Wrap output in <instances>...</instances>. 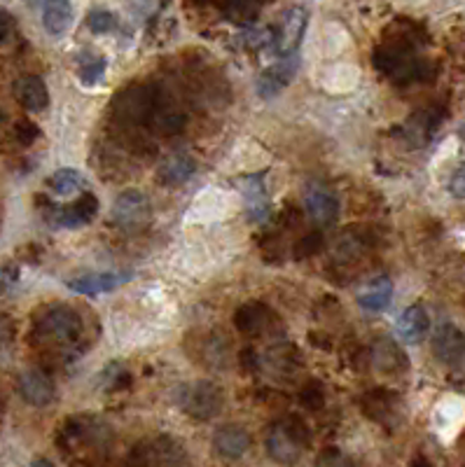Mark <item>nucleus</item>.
I'll return each instance as SVG.
<instances>
[{
    "mask_svg": "<svg viewBox=\"0 0 465 467\" xmlns=\"http://www.w3.org/2000/svg\"><path fill=\"white\" fill-rule=\"evenodd\" d=\"M19 395L24 398V402L31 404V407H47L54 402V381L52 376L45 374L43 370H26L19 376Z\"/></svg>",
    "mask_w": 465,
    "mask_h": 467,
    "instance_id": "nucleus-11",
    "label": "nucleus"
},
{
    "mask_svg": "<svg viewBox=\"0 0 465 467\" xmlns=\"http://www.w3.org/2000/svg\"><path fill=\"white\" fill-rule=\"evenodd\" d=\"M239 189L243 194L246 215L251 222H264L272 215V201H269L267 188H264V176H246L239 180Z\"/></svg>",
    "mask_w": 465,
    "mask_h": 467,
    "instance_id": "nucleus-10",
    "label": "nucleus"
},
{
    "mask_svg": "<svg viewBox=\"0 0 465 467\" xmlns=\"http://www.w3.org/2000/svg\"><path fill=\"white\" fill-rule=\"evenodd\" d=\"M306 24H309V12L305 5H293L281 15V22L272 31V47L281 59L297 54L306 33Z\"/></svg>",
    "mask_w": 465,
    "mask_h": 467,
    "instance_id": "nucleus-7",
    "label": "nucleus"
},
{
    "mask_svg": "<svg viewBox=\"0 0 465 467\" xmlns=\"http://www.w3.org/2000/svg\"><path fill=\"white\" fill-rule=\"evenodd\" d=\"M12 136H15V140L19 146L31 147L33 143L40 138V129L38 124H33L31 119H19V122L15 124V129H12Z\"/></svg>",
    "mask_w": 465,
    "mask_h": 467,
    "instance_id": "nucleus-33",
    "label": "nucleus"
},
{
    "mask_svg": "<svg viewBox=\"0 0 465 467\" xmlns=\"http://www.w3.org/2000/svg\"><path fill=\"white\" fill-rule=\"evenodd\" d=\"M157 89L148 85H131L115 96L113 115L119 122L148 124L155 106Z\"/></svg>",
    "mask_w": 465,
    "mask_h": 467,
    "instance_id": "nucleus-5",
    "label": "nucleus"
},
{
    "mask_svg": "<svg viewBox=\"0 0 465 467\" xmlns=\"http://www.w3.org/2000/svg\"><path fill=\"white\" fill-rule=\"evenodd\" d=\"M16 101L22 103L24 110L31 113H43L49 106V92L43 77L38 76H24L15 85Z\"/></svg>",
    "mask_w": 465,
    "mask_h": 467,
    "instance_id": "nucleus-17",
    "label": "nucleus"
},
{
    "mask_svg": "<svg viewBox=\"0 0 465 467\" xmlns=\"http://www.w3.org/2000/svg\"><path fill=\"white\" fill-rule=\"evenodd\" d=\"M309 440L311 432L305 421L300 416H285L269 428L264 446H267L272 461H276L278 465L293 467L302 458Z\"/></svg>",
    "mask_w": 465,
    "mask_h": 467,
    "instance_id": "nucleus-2",
    "label": "nucleus"
},
{
    "mask_svg": "<svg viewBox=\"0 0 465 467\" xmlns=\"http://www.w3.org/2000/svg\"><path fill=\"white\" fill-rule=\"evenodd\" d=\"M450 189H451V194H454V197H459V199H465V164L459 168V171L454 173V176H451Z\"/></svg>",
    "mask_w": 465,
    "mask_h": 467,
    "instance_id": "nucleus-36",
    "label": "nucleus"
},
{
    "mask_svg": "<svg viewBox=\"0 0 465 467\" xmlns=\"http://www.w3.org/2000/svg\"><path fill=\"white\" fill-rule=\"evenodd\" d=\"M297 66H300L297 54H293V56H285V59L278 61L276 66H269L263 76L257 77V89H260V96L272 98V96H276V94L284 92L285 86L294 80Z\"/></svg>",
    "mask_w": 465,
    "mask_h": 467,
    "instance_id": "nucleus-12",
    "label": "nucleus"
},
{
    "mask_svg": "<svg viewBox=\"0 0 465 467\" xmlns=\"http://www.w3.org/2000/svg\"><path fill=\"white\" fill-rule=\"evenodd\" d=\"M15 320L7 313H0V346H10L15 341Z\"/></svg>",
    "mask_w": 465,
    "mask_h": 467,
    "instance_id": "nucleus-34",
    "label": "nucleus"
},
{
    "mask_svg": "<svg viewBox=\"0 0 465 467\" xmlns=\"http://www.w3.org/2000/svg\"><path fill=\"white\" fill-rule=\"evenodd\" d=\"M31 467H54L47 458H38V461H33Z\"/></svg>",
    "mask_w": 465,
    "mask_h": 467,
    "instance_id": "nucleus-37",
    "label": "nucleus"
},
{
    "mask_svg": "<svg viewBox=\"0 0 465 467\" xmlns=\"http://www.w3.org/2000/svg\"><path fill=\"white\" fill-rule=\"evenodd\" d=\"M7 280H10V279H7V274H5V271H3V269H0V292H3L7 288Z\"/></svg>",
    "mask_w": 465,
    "mask_h": 467,
    "instance_id": "nucleus-38",
    "label": "nucleus"
},
{
    "mask_svg": "<svg viewBox=\"0 0 465 467\" xmlns=\"http://www.w3.org/2000/svg\"><path fill=\"white\" fill-rule=\"evenodd\" d=\"M73 24V5L66 0H54L43 5V26L52 38H61Z\"/></svg>",
    "mask_w": 465,
    "mask_h": 467,
    "instance_id": "nucleus-21",
    "label": "nucleus"
},
{
    "mask_svg": "<svg viewBox=\"0 0 465 467\" xmlns=\"http://www.w3.org/2000/svg\"><path fill=\"white\" fill-rule=\"evenodd\" d=\"M302 206H305L309 220L321 227H330L339 218L337 194L326 188L323 183H309L302 192Z\"/></svg>",
    "mask_w": 465,
    "mask_h": 467,
    "instance_id": "nucleus-9",
    "label": "nucleus"
},
{
    "mask_svg": "<svg viewBox=\"0 0 465 467\" xmlns=\"http://www.w3.org/2000/svg\"><path fill=\"white\" fill-rule=\"evenodd\" d=\"M15 33V16L0 7V45H5Z\"/></svg>",
    "mask_w": 465,
    "mask_h": 467,
    "instance_id": "nucleus-35",
    "label": "nucleus"
},
{
    "mask_svg": "<svg viewBox=\"0 0 465 467\" xmlns=\"http://www.w3.org/2000/svg\"><path fill=\"white\" fill-rule=\"evenodd\" d=\"M433 350L442 362L460 360L465 353V337L454 325H442L433 337Z\"/></svg>",
    "mask_w": 465,
    "mask_h": 467,
    "instance_id": "nucleus-20",
    "label": "nucleus"
},
{
    "mask_svg": "<svg viewBox=\"0 0 465 467\" xmlns=\"http://www.w3.org/2000/svg\"><path fill=\"white\" fill-rule=\"evenodd\" d=\"M82 334V318L73 307L66 304H57V307H47L31 330V341L36 346H68L78 341Z\"/></svg>",
    "mask_w": 465,
    "mask_h": 467,
    "instance_id": "nucleus-1",
    "label": "nucleus"
},
{
    "mask_svg": "<svg viewBox=\"0 0 465 467\" xmlns=\"http://www.w3.org/2000/svg\"><path fill=\"white\" fill-rule=\"evenodd\" d=\"M396 330L398 337H400L405 344H418V341L428 334V330H430V320H428L426 309L418 307V304L405 309V313L398 318Z\"/></svg>",
    "mask_w": 465,
    "mask_h": 467,
    "instance_id": "nucleus-18",
    "label": "nucleus"
},
{
    "mask_svg": "<svg viewBox=\"0 0 465 467\" xmlns=\"http://www.w3.org/2000/svg\"><path fill=\"white\" fill-rule=\"evenodd\" d=\"M87 26H89L91 33H97V36H106V33L118 28V16L110 10L97 7V10H91L89 15H87Z\"/></svg>",
    "mask_w": 465,
    "mask_h": 467,
    "instance_id": "nucleus-27",
    "label": "nucleus"
},
{
    "mask_svg": "<svg viewBox=\"0 0 465 467\" xmlns=\"http://www.w3.org/2000/svg\"><path fill=\"white\" fill-rule=\"evenodd\" d=\"M390 297H393V283L390 279L381 276V279L372 280L369 285H365L358 295V304L365 309V311L379 313L384 309H388Z\"/></svg>",
    "mask_w": 465,
    "mask_h": 467,
    "instance_id": "nucleus-22",
    "label": "nucleus"
},
{
    "mask_svg": "<svg viewBox=\"0 0 465 467\" xmlns=\"http://www.w3.org/2000/svg\"><path fill=\"white\" fill-rule=\"evenodd\" d=\"M98 213V199L91 192L80 194L70 206H49L45 210V220L54 229H80L89 225Z\"/></svg>",
    "mask_w": 465,
    "mask_h": 467,
    "instance_id": "nucleus-8",
    "label": "nucleus"
},
{
    "mask_svg": "<svg viewBox=\"0 0 465 467\" xmlns=\"http://www.w3.org/2000/svg\"><path fill=\"white\" fill-rule=\"evenodd\" d=\"M300 402L305 404L306 409H311V411L323 409V404H326V391H323L321 383L318 381L306 383V386L300 391Z\"/></svg>",
    "mask_w": 465,
    "mask_h": 467,
    "instance_id": "nucleus-31",
    "label": "nucleus"
},
{
    "mask_svg": "<svg viewBox=\"0 0 465 467\" xmlns=\"http://www.w3.org/2000/svg\"><path fill=\"white\" fill-rule=\"evenodd\" d=\"M213 449L218 456L236 461L251 449V435L241 425H222L213 435Z\"/></svg>",
    "mask_w": 465,
    "mask_h": 467,
    "instance_id": "nucleus-15",
    "label": "nucleus"
},
{
    "mask_svg": "<svg viewBox=\"0 0 465 467\" xmlns=\"http://www.w3.org/2000/svg\"><path fill=\"white\" fill-rule=\"evenodd\" d=\"M106 59L97 52H82L78 56V76L85 86H94L106 76Z\"/></svg>",
    "mask_w": 465,
    "mask_h": 467,
    "instance_id": "nucleus-26",
    "label": "nucleus"
},
{
    "mask_svg": "<svg viewBox=\"0 0 465 467\" xmlns=\"http://www.w3.org/2000/svg\"><path fill=\"white\" fill-rule=\"evenodd\" d=\"M194 171H197V161L185 152H176V155L166 157L161 161L160 168H157V180L164 188H178V185L188 183Z\"/></svg>",
    "mask_w": 465,
    "mask_h": 467,
    "instance_id": "nucleus-16",
    "label": "nucleus"
},
{
    "mask_svg": "<svg viewBox=\"0 0 465 467\" xmlns=\"http://www.w3.org/2000/svg\"><path fill=\"white\" fill-rule=\"evenodd\" d=\"M372 360H375V365L381 371H398L407 365L405 355L400 353V349L390 339H379L377 341L375 349H372Z\"/></svg>",
    "mask_w": 465,
    "mask_h": 467,
    "instance_id": "nucleus-24",
    "label": "nucleus"
},
{
    "mask_svg": "<svg viewBox=\"0 0 465 467\" xmlns=\"http://www.w3.org/2000/svg\"><path fill=\"white\" fill-rule=\"evenodd\" d=\"M269 320H272V311L264 304H260V301L243 304L234 313V328L241 334H248V337H255V334L263 332L269 325Z\"/></svg>",
    "mask_w": 465,
    "mask_h": 467,
    "instance_id": "nucleus-19",
    "label": "nucleus"
},
{
    "mask_svg": "<svg viewBox=\"0 0 465 467\" xmlns=\"http://www.w3.org/2000/svg\"><path fill=\"white\" fill-rule=\"evenodd\" d=\"M363 409L369 419L386 423V419L396 411V398H393L390 392L377 388V391L367 392V395L363 398Z\"/></svg>",
    "mask_w": 465,
    "mask_h": 467,
    "instance_id": "nucleus-25",
    "label": "nucleus"
},
{
    "mask_svg": "<svg viewBox=\"0 0 465 467\" xmlns=\"http://www.w3.org/2000/svg\"><path fill=\"white\" fill-rule=\"evenodd\" d=\"M3 122H5V113L0 110V127H3Z\"/></svg>",
    "mask_w": 465,
    "mask_h": 467,
    "instance_id": "nucleus-39",
    "label": "nucleus"
},
{
    "mask_svg": "<svg viewBox=\"0 0 465 467\" xmlns=\"http://www.w3.org/2000/svg\"><path fill=\"white\" fill-rule=\"evenodd\" d=\"M241 43L246 45L248 49H263V47H272V28H246V31L241 33Z\"/></svg>",
    "mask_w": 465,
    "mask_h": 467,
    "instance_id": "nucleus-30",
    "label": "nucleus"
},
{
    "mask_svg": "<svg viewBox=\"0 0 465 467\" xmlns=\"http://www.w3.org/2000/svg\"><path fill=\"white\" fill-rule=\"evenodd\" d=\"M323 246H326V241H323L321 231H311V234H306V237H302L300 241L294 243L293 255L294 259H311L321 253Z\"/></svg>",
    "mask_w": 465,
    "mask_h": 467,
    "instance_id": "nucleus-28",
    "label": "nucleus"
},
{
    "mask_svg": "<svg viewBox=\"0 0 465 467\" xmlns=\"http://www.w3.org/2000/svg\"><path fill=\"white\" fill-rule=\"evenodd\" d=\"M47 185L57 197H76L80 192L85 194L89 183H87L85 176L80 171H76V168H61V171H57L49 178Z\"/></svg>",
    "mask_w": 465,
    "mask_h": 467,
    "instance_id": "nucleus-23",
    "label": "nucleus"
},
{
    "mask_svg": "<svg viewBox=\"0 0 465 467\" xmlns=\"http://www.w3.org/2000/svg\"><path fill=\"white\" fill-rule=\"evenodd\" d=\"M315 467H356V461L351 456L337 449V446H330L321 456L315 458Z\"/></svg>",
    "mask_w": 465,
    "mask_h": 467,
    "instance_id": "nucleus-32",
    "label": "nucleus"
},
{
    "mask_svg": "<svg viewBox=\"0 0 465 467\" xmlns=\"http://www.w3.org/2000/svg\"><path fill=\"white\" fill-rule=\"evenodd\" d=\"M375 66L396 82H412L423 77V64L417 59L412 45L405 40L388 43L377 49Z\"/></svg>",
    "mask_w": 465,
    "mask_h": 467,
    "instance_id": "nucleus-3",
    "label": "nucleus"
},
{
    "mask_svg": "<svg viewBox=\"0 0 465 467\" xmlns=\"http://www.w3.org/2000/svg\"><path fill=\"white\" fill-rule=\"evenodd\" d=\"M222 12L230 22L251 24L260 12V5H255V3H227V5H222Z\"/></svg>",
    "mask_w": 465,
    "mask_h": 467,
    "instance_id": "nucleus-29",
    "label": "nucleus"
},
{
    "mask_svg": "<svg viewBox=\"0 0 465 467\" xmlns=\"http://www.w3.org/2000/svg\"><path fill=\"white\" fill-rule=\"evenodd\" d=\"M225 407V395L211 381H197L181 388V409L197 421H211Z\"/></svg>",
    "mask_w": 465,
    "mask_h": 467,
    "instance_id": "nucleus-4",
    "label": "nucleus"
},
{
    "mask_svg": "<svg viewBox=\"0 0 465 467\" xmlns=\"http://www.w3.org/2000/svg\"><path fill=\"white\" fill-rule=\"evenodd\" d=\"M185 113H182L181 107L173 103L171 96H166L164 92L157 89V96H155V106H152V115H150V122L155 127L157 134L161 136H173L178 131H182L185 127Z\"/></svg>",
    "mask_w": 465,
    "mask_h": 467,
    "instance_id": "nucleus-13",
    "label": "nucleus"
},
{
    "mask_svg": "<svg viewBox=\"0 0 465 467\" xmlns=\"http://www.w3.org/2000/svg\"><path fill=\"white\" fill-rule=\"evenodd\" d=\"M127 280V274H118V271H89V274L73 276L66 280V285L78 295H101V292L115 290Z\"/></svg>",
    "mask_w": 465,
    "mask_h": 467,
    "instance_id": "nucleus-14",
    "label": "nucleus"
},
{
    "mask_svg": "<svg viewBox=\"0 0 465 467\" xmlns=\"http://www.w3.org/2000/svg\"><path fill=\"white\" fill-rule=\"evenodd\" d=\"M110 220L118 229L127 231V234H134L148 227V222L152 220V206L150 199L145 197L143 192H136V189H124L115 199L113 215Z\"/></svg>",
    "mask_w": 465,
    "mask_h": 467,
    "instance_id": "nucleus-6",
    "label": "nucleus"
}]
</instances>
